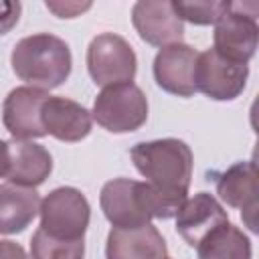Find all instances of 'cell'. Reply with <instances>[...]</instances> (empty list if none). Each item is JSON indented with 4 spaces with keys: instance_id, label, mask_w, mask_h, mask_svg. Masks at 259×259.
<instances>
[{
    "instance_id": "17",
    "label": "cell",
    "mask_w": 259,
    "mask_h": 259,
    "mask_svg": "<svg viewBox=\"0 0 259 259\" xmlns=\"http://www.w3.org/2000/svg\"><path fill=\"white\" fill-rule=\"evenodd\" d=\"M40 196L34 188L12 182L0 184V235L22 233L38 214Z\"/></svg>"
},
{
    "instance_id": "5",
    "label": "cell",
    "mask_w": 259,
    "mask_h": 259,
    "mask_svg": "<svg viewBox=\"0 0 259 259\" xmlns=\"http://www.w3.org/2000/svg\"><path fill=\"white\" fill-rule=\"evenodd\" d=\"M40 229L57 239L77 241L85 237L91 219V206L73 186H59L40 200Z\"/></svg>"
},
{
    "instance_id": "16",
    "label": "cell",
    "mask_w": 259,
    "mask_h": 259,
    "mask_svg": "<svg viewBox=\"0 0 259 259\" xmlns=\"http://www.w3.org/2000/svg\"><path fill=\"white\" fill-rule=\"evenodd\" d=\"M217 192L233 208H241L247 227L255 231L253 214L257 208V168L255 162L245 160L227 168L217 178Z\"/></svg>"
},
{
    "instance_id": "13",
    "label": "cell",
    "mask_w": 259,
    "mask_h": 259,
    "mask_svg": "<svg viewBox=\"0 0 259 259\" xmlns=\"http://www.w3.org/2000/svg\"><path fill=\"white\" fill-rule=\"evenodd\" d=\"M40 121L47 134L61 142H81L91 132V111L81 103L49 95L40 107Z\"/></svg>"
},
{
    "instance_id": "2",
    "label": "cell",
    "mask_w": 259,
    "mask_h": 259,
    "mask_svg": "<svg viewBox=\"0 0 259 259\" xmlns=\"http://www.w3.org/2000/svg\"><path fill=\"white\" fill-rule=\"evenodd\" d=\"M99 204L113 227H142L152 219H172L184 204L180 198L164 196L148 182L113 178L103 184Z\"/></svg>"
},
{
    "instance_id": "15",
    "label": "cell",
    "mask_w": 259,
    "mask_h": 259,
    "mask_svg": "<svg viewBox=\"0 0 259 259\" xmlns=\"http://www.w3.org/2000/svg\"><path fill=\"white\" fill-rule=\"evenodd\" d=\"M53 170V158L49 150L30 140L8 142V170L6 178L12 184L36 188Z\"/></svg>"
},
{
    "instance_id": "20",
    "label": "cell",
    "mask_w": 259,
    "mask_h": 259,
    "mask_svg": "<svg viewBox=\"0 0 259 259\" xmlns=\"http://www.w3.org/2000/svg\"><path fill=\"white\" fill-rule=\"evenodd\" d=\"M172 6L182 22L186 20V22H192L198 26L217 24L229 10V2H225V0H194V2L176 0V2H172Z\"/></svg>"
},
{
    "instance_id": "19",
    "label": "cell",
    "mask_w": 259,
    "mask_h": 259,
    "mask_svg": "<svg viewBox=\"0 0 259 259\" xmlns=\"http://www.w3.org/2000/svg\"><path fill=\"white\" fill-rule=\"evenodd\" d=\"M85 241L57 239L45 233L40 227L30 239V259H83Z\"/></svg>"
},
{
    "instance_id": "3",
    "label": "cell",
    "mask_w": 259,
    "mask_h": 259,
    "mask_svg": "<svg viewBox=\"0 0 259 259\" xmlns=\"http://www.w3.org/2000/svg\"><path fill=\"white\" fill-rule=\"evenodd\" d=\"M10 63L20 81L49 91L67 81L73 59L71 49L63 38L51 32H38L20 38L14 45Z\"/></svg>"
},
{
    "instance_id": "1",
    "label": "cell",
    "mask_w": 259,
    "mask_h": 259,
    "mask_svg": "<svg viewBox=\"0 0 259 259\" xmlns=\"http://www.w3.org/2000/svg\"><path fill=\"white\" fill-rule=\"evenodd\" d=\"M130 156L136 170L154 190L180 200L188 198L194 156L186 142L178 138L140 142L130 150Z\"/></svg>"
},
{
    "instance_id": "23",
    "label": "cell",
    "mask_w": 259,
    "mask_h": 259,
    "mask_svg": "<svg viewBox=\"0 0 259 259\" xmlns=\"http://www.w3.org/2000/svg\"><path fill=\"white\" fill-rule=\"evenodd\" d=\"M0 259H28V255L22 245L8 239H0Z\"/></svg>"
},
{
    "instance_id": "9",
    "label": "cell",
    "mask_w": 259,
    "mask_h": 259,
    "mask_svg": "<svg viewBox=\"0 0 259 259\" xmlns=\"http://www.w3.org/2000/svg\"><path fill=\"white\" fill-rule=\"evenodd\" d=\"M132 24L140 38L152 47L182 42L184 22L168 0H140L132 8Z\"/></svg>"
},
{
    "instance_id": "25",
    "label": "cell",
    "mask_w": 259,
    "mask_h": 259,
    "mask_svg": "<svg viewBox=\"0 0 259 259\" xmlns=\"http://www.w3.org/2000/svg\"><path fill=\"white\" fill-rule=\"evenodd\" d=\"M166 259H168V257H166Z\"/></svg>"
},
{
    "instance_id": "11",
    "label": "cell",
    "mask_w": 259,
    "mask_h": 259,
    "mask_svg": "<svg viewBox=\"0 0 259 259\" xmlns=\"http://www.w3.org/2000/svg\"><path fill=\"white\" fill-rule=\"evenodd\" d=\"M198 51L186 42L162 47L154 57V79L160 89L178 97H192L194 87V65Z\"/></svg>"
},
{
    "instance_id": "14",
    "label": "cell",
    "mask_w": 259,
    "mask_h": 259,
    "mask_svg": "<svg viewBox=\"0 0 259 259\" xmlns=\"http://www.w3.org/2000/svg\"><path fill=\"white\" fill-rule=\"evenodd\" d=\"M227 221L229 214L221 202L208 192H198L186 198L176 212V231L190 247H196L212 229Z\"/></svg>"
},
{
    "instance_id": "12",
    "label": "cell",
    "mask_w": 259,
    "mask_h": 259,
    "mask_svg": "<svg viewBox=\"0 0 259 259\" xmlns=\"http://www.w3.org/2000/svg\"><path fill=\"white\" fill-rule=\"evenodd\" d=\"M107 259H166L168 247L162 233L152 225L111 227L105 245Z\"/></svg>"
},
{
    "instance_id": "22",
    "label": "cell",
    "mask_w": 259,
    "mask_h": 259,
    "mask_svg": "<svg viewBox=\"0 0 259 259\" xmlns=\"http://www.w3.org/2000/svg\"><path fill=\"white\" fill-rule=\"evenodd\" d=\"M47 8L53 10L59 18H73V16L89 10L91 4L89 2H85V4H79V2H47Z\"/></svg>"
},
{
    "instance_id": "8",
    "label": "cell",
    "mask_w": 259,
    "mask_h": 259,
    "mask_svg": "<svg viewBox=\"0 0 259 259\" xmlns=\"http://www.w3.org/2000/svg\"><path fill=\"white\" fill-rule=\"evenodd\" d=\"M249 67L221 57L214 49L198 53L194 65V87L214 101L239 97L247 85Z\"/></svg>"
},
{
    "instance_id": "21",
    "label": "cell",
    "mask_w": 259,
    "mask_h": 259,
    "mask_svg": "<svg viewBox=\"0 0 259 259\" xmlns=\"http://www.w3.org/2000/svg\"><path fill=\"white\" fill-rule=\"evenodd\" d=\"M20 12V2H0V34H6L8 30H12V26H16Z\"/></svg>"
},
{
    "instance_id": "6",
    "label": "cell",
    "mask_w": 259,
    "mask_h": 259,
    "mask_svg": "<svg viewBox=\"0 0 259 259\" xmlns=\"http://www.w3.org/2000/svg\"><path fill=\"white\" fill-rule=\"evenodd\" d=\"M85 63L93 83L101 87L132 83L138 71V59L132 45L113 32H101L89 42Z\"/></svg>"
},
{
    "instance_id": "7",
    "label": "cell",
    "mask_w": 259,
    "mask_h": 259,
    "mask_svg": "<svg viewBox=\"0 0 259 259\" xmlns=\"http://www.w3.org/2000/svg\"><path fill=\"white\" fill-rule=\"evenodd\" d=\"M259 26H257V4L255 2H229V10L214 24L212 49L233 61L247 65L257 49Z\"/></svg>"
},
{
    "instance_id": "4",
    "label": "cell",
    "mask_w": 259,
    "mask_h": 259,
    "mask_svg": "<svg viewBox=\"0 0 259 259\" xmlns=\"http://www.w3.org/2000/svg\"><path fill=\"white\" fill-rule=\"evenodd\" d=\"M91 117L111 134L136 132L148 119V99L136 83L109 85L95 97Z\"/></svg>"
},
{
    "instance_id": "24",
    "label": "cell",
    "mask_w": 259,
    "mask_h": 259,
    "mask_svg": "<svg viewBox=\"0 0 259 259\" xmlns=\"http://www.w3.org/2000/svg\"><path fill=\"white\" fill-rule=\"evenodd\" d=\"M8 170V142L0 140V178L6 176Z\"/></svg>"
},
{
    "instance_id": "10",
    "label": "cell",
    "mask_w": 259,
    "mask_h": 259,
    "mask_svg": "<svg viewBox=\"0 0 259 259\" xmlns=\"http://www.w3.org/2000/svg\"><path fill=\"white\" fill-rule=\"evenodd\" d=\"M49 91L22 85L12 89L2 103V123L14 140H34L47 136L40 121V107Z\"/></svg>"
},
{
    "instance_id": "18",
    "label": "cell",
    "mask_w": 259,
    "mask_h": 259,
    "mask_svg": "<svg viewBox=\"0 0 259 259\" xmlns=\"http://www.w3.org/2000/svg\"><path fill=\"white\" fill-rule=\"evenodd\" d=\"M198 259H251L249 237L233 223H223L212 229L198 245Z\"/></svg>"
}]
</instances>
